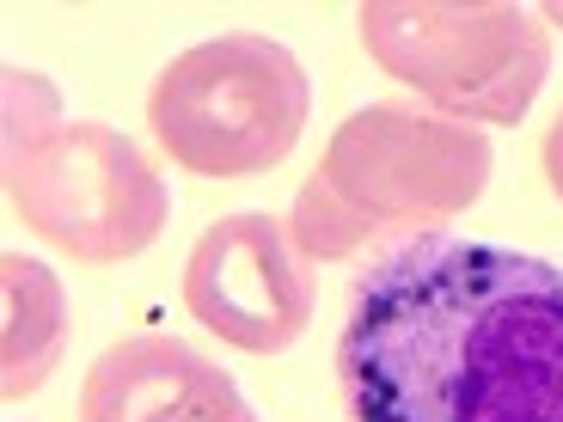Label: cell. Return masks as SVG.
I'll return each mask as SVG.
<instances>
[{
    "label": "cell",
    "instance_id": "obj_9",
    "mask_svg": "<svg viewBox=\"0 0 563 422\" xmlns=\"http://www.w3.org/2000/svg\"><path fill=\"white\" fill-rule=\"evenodd\" d=\"M545 178H551V190H558V202H563V111H558V123L545 129Z\"/></svg>",
    "mask_w": 563,
    "mask_h": 422
},
{
    "label": "cell",
    "instance_id": "obj_8",
    "mask_svg": "<svg viewBox=\"0 0 563 422\" xmlns=\"http://www.w3.org/2000/svg\"><path fill=\"white\" fill-rule=\"evenodd\" d=\"M68 295L49 264L25 252L0 257V398H31L62 362Z\"/></svg>",
    "mask_w": 563,
    "mask_h": 422
},
{
    "label": "cell",
    "instance_id": "obj_5",
    "mask_svg": "<svg viewBox=\"0 0 563 422\" xmlns=\"http://www.w3.org/2000/svg\"><path fill=\"white\" fill-rule=\"evenodd\" d=\"M367 56L460 123H521L551 74V25L515 0H374Z\"/></svg>",
    "mask_w": 563,
    "mask_h": 422
},
{
    "label": "cell",
    "instance_id": "obj_10",
    "mask_svg": "<svg viewBox=\"0 0 563 422\" xmlns=\"http://www.w3.org/2000/svg\"><path fill=\"white\" fill-rule=\"evenodd\" d=\"M190 422H257L245 404H233V410H209V417H190Z\"/></svg>",
    "mask_w": 563,
    "mask_h": 422
},
{
    "label": "cell",
    "instance_id": "obj_7",
    "mask_svg": "<svg viewBox=\"0 0 563 422\" xmlns=\"http://www.w3.org/2000/svg\"><path fill=\"white\" fill-rule=\"evenodd\" d=\"M245 404L227 367L178 337H123L86 367L80 422H190Z\"/></svg>",
    "mask_w": 563,
    "mask_h": 422
},
{
    "label": "cell",
    "instance_id": "obj_2",
    "mask_svg": "<svg viewBox=\"0 0 563 422\" xmlns=\"http://www.w3.org/2000/svg\"><path fill=\"white\" fill-rule=\"evenodd\" d=\"M496 147L460 116L380 99L331 129L319 171L288 209V240L300 257L338 264L393 226H441L484 197Z\"/></svg>",
    "mask_w": 563,
    "mask_h": 422
},
{
    "label": "cell",
    "instance_id": "obj_1",
    "mask_svg": "<svg viewBox=\"0 0 563 422\" xmlns=\"http://www.w3.org/2000/svg\"><path fill=\"white\" fill-rule=\"evenodd\" d=\"M350 422H563V264L460 233L367 264L338 337Z\"/></svg>",
    "mask_w": 563,
    "mask_h": 422
},
{
    "label": "cell",
    "instance_id": "obj_3",
    "mask_svg": "<svg viewBox=\"0 0 563 422\" xmlns=\"http://www.w3.org/2000/svg\"><path fill=\"white\" fill-rule=\"evenodd\" d=\"M7 202L74 264H123L159 240L172 214L166 178L123 129L68 123L56 86L7 68Z\"/></svg>",
    "mask_w": 563,
    "mask_h": 422
},
{
    "label": "cell",
    "instance_id": "obj_6",
    "mask_svg": "<svg viewBox=\"0 0 563 422\" xmlns=\"http://www.w3.org/2000/svg\"><path fill=\"white\" fill-rule=\"evenodd\" d=\"M184 307L221 343L245 355H282L312 324V276L288 221L227 214L197 240L184 264Z\"/></svg>",
    "mask_w": 563,
    "mask_h": 422
},
{
    "label": "cell",
    "instance_id": "obj_4",
    "mask_svg": "<svg viewBox=\"0 0 563 422\" xmlns=\"http://www.w3.org/2000/svg\"><path fill=\"white\" fill-rule=\"evenodd\" d=\"M312 111L307 68L264 31H227L159 68L147 129L197 178H257L295 154Z\"/></svg>",
    "mask_w": 563,
    "mask_h": 422
},
{
    "label": "cell",
    "instance_id": "obj_11",
    "mask_svg": "<svg viewBox=\"0 0 563 422\" xmlns=\"http://www.w3.org/2000/svg\"><path fill=\"white\" fill-rule=\"evenodd\" d=\"M545 25H563V7H545Z\"/></svg>",
    "mask_w": 563,
    "mask_h": 422
}]
</instances>
